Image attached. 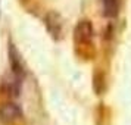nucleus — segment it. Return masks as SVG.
<instances>
[{"label":"nucleus","mask_w":131,"mask_h":125,"mask_svg":"<svg viewBox=\"0 0 131 125\" xmlns=\"http://www.w3.org/2000/svg\"><path fill=\"white\" fill-rule=\"evenodd\" d=\"M93 37V27L89 21H81L75 27V40L78 43H87Z\"/></svg>","instance_id":"obj_3"},{"label":"nucleus","mask_w":131,"mask_h":125,"mask_svg":"<svg viewBox=\"0 0 131 125\" xmlns=\"http://www.w3.org/2000/svg\"><path fill=\"white\" fill-rule=\"evenodd\" d=\"M9 60H10V66H12L13 74L18 78H21L24 75V65H22V60L19 58L18 50L13 47L12 44H10V47H9Z\"/></svg>","instance_id":"obj_4"},{"label":"nucleus","mask_w":131,"mask_h":125,"mask_svg":"<svg viewBox=\"0 0 131 125\" xmlns=\"http://www.w3.org/2000/svg\"><path fill=\"white\" fill-rule=\"evenodd\" d=\"M102 9L106 18H115L119 12V0H102Z\"/></svg>","instance_id":"obj_5"},{"label":"nucleus","mask_w":131,"mask_h":125,"mask_svg":"<svg viewBox=\"0 0 131 125\" xmlns=\"http://www.w3.org/2000/svg\"><path fill=\"white\" fill-rule=\"evenodd\" d=\"M46 27H47L49 32L52 34V37L54 38H59L60 32H62V22H60V16L54 12H49L47 16L44 18Z\"/></svg>","instance_id":"obj_2"},{"label":"nucleus","mask_w":131,"mask_h":125,"mask_svg":"<svg viewBox=\"0 0 131 125\" xmlns=\"http://www.w3.org/2000/svg\"><path fill=\"white\" fill-rule=\"evenodd\" d=\"M22 116V110L15 103H3L0 106V122L3 124H13Z\"/></svg>","instance_id":"obj_1"}]
</instances>
